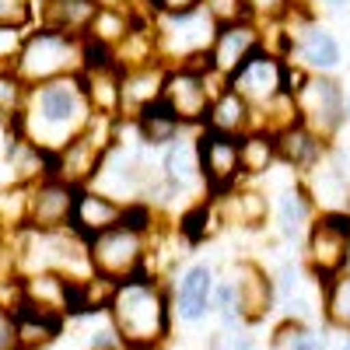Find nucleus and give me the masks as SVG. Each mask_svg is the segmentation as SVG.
Here are the masks:
<instances>
[{"instance_id": "1", "label": "nucleus", "mask_w": 350, "mask_h": 350, "mask_svg": "<svg viewBox=\"0 0 350 350\" xmlns=\"http://www.w3.org/2000/svg\"><path fill=\"white\" fill-rule=\"evenodd\" d=\"M92 116L95 112L84 95L81 74H67V77H53L42 84H28L21 95V105L14 109V123L28 144L53 154L92 123Z\"/></svg>"}, {"instance_id": "2", "label": "nucleus", "mask_w": 350, "mask_h": 350, "mask_svg": "<svg viewBox=\"0 0 350 350\" xmlns=\"http://www.w3.org/2000/svg\"><path fill=\"white\" fill-rule=\"evenodd\" d=\"M109 323L123 350H154L161 340H168L172 305L151 277H130L116 284V295L109 301Z\"/></svg>"}, {"instance_id": "3", "label": "nucleus", "mask_w": 350, "mask_h": 350, "mask_svg": "<svg viewBox=\"0 0 350 350\" xmlns=\"http://www.w3.org/2000/svg\"><path fill=\"white\" fill-rule=\"evenodd\" d=\"M11 70L25 88L53 81V77L81 74L84 70V36H67V32H56V28H42V25L25 28Z\"/></svg>"}, {"instance_id": "4", "label": "nucleus", "mask_w": 350, "mask_h": 350, "mask_svg": "<svg viewBox=\"0 0 350 350\" xmlns=\"http://www.w3.org/2000/svg\"><path fill=\"white\" fill-rule=\"evenodd\" d=\"M148 235L151 228H137L130 221H120L98 235L88 239V259L92 270L109 280H130V277H148Z\"/></svg>"}, {"instance_id": "5", "label": "nucleus", "mask_w": 350, "mask_h": 350, "mask_svg": "<svg viewBox=\"0 0 350 350\" xmlns=\"http://www.w3.org/2000/svg\"><path fill=\"white\" fill-rule=\"evenodd\" d=\"M350 256V214H315L305 235V262L319 284L347 270Z\"/></svg>"}, {"instance_id": "6", "label": "nucleus", "mask_w": 350, "mask_h": 350, "mask_svg": "<svg viewBox=\"0 0 350 350\" xmlns=\"http://www.w3.org/2000/svg\"><path fill=\"white\" fill-rule=\"evenodd\" d=\"M291 98H295L298 123L305 130H312L319 140L333 137L343 126V120H347V112H343V88L329 74H308L305 84Z\"/></svg>"}, {"instance_id": "7", "label": "nucleus", "mask_w": 350, "mask_h": 350, "mask_svg": "<svg viewBox=\"0 0 350 350\" xmlns=\"http://www.w3.org/2000/svg\"><path fill=\"white\" fill-rule=\"evenodd\" d=\"M224 84L231 88V92H239L249 102V109L270 105L277 95H284V60H280V53H273L270 46L252 49Z\"/></svg>"}, {"instance_id": "8", "label": "nucleus", "mask_w": 350, "mask_h": 350, "mask_svg": "<svg viewBox=\"0 0 350 350\" xmlns=\"http://www.w3.org/2000/svg\"><path fill=\"white\" fill-rule=\"evenodd\" d=\"M196 154H200V175L207 179L214 193H224L239 186L242 179V137L221 133L211 126H200L196 133Z\"/></svg>"}, {"instance_id": "9", "label": "nucleus", "mask_w": 350, "mask_h": 350, "mask_svg": "<svg viewBox=\"0 0 350 350\" xmlns=\"http://www.w3.org/2000/svg\"><path fill=\"white\" fill-rule=\"evenodd\" d=\"M211 74H200L189 67H168L161 84V102L183 126H203L211 109Z\"/></svg>"}, {"instance_id": "10", "label": "nucleus", "mask_w": 350, "mask_h": 350, "mask_svg": "<svg viewBox=\"0 0 350 350\" xmlns=\"http://www.w3.org/2000/svg\"><path fill=\"white\" fill-rule=\"evenodd\" d=\"M74 196H77V186L56 179V175H42L39 183L25 186V224L39 231L70 228Z\"/></svg>"}, {"instance_id": "11", "label": "nucleus", "mask_w": 350, "mask_h": 350, "mask_svg": "<svg viewBox=\"0 0 350 350\" xmlns=\"http://www.w3.org/2000/svg\"><path fill=\"white\" fill-rule=\"evenodd\" d=\"M287 36V53L298 56V64L305 70H315V74H333L340 64H343V49H340V39L329 32L326 25L312 21L308 14L295 25V28H284Z\"/></svg>"}, {"instance_id": "12", "label": "nucleus", "mask_w": 350, "mask_h": 350, "mask_svg": "<svg viewBox=\"0 0 350 350\" xmlns=\"http://www.w3.org/2000/svg\"><path fill=\"white\" fill-rule=\"evenodd\" d=\"M301 186L312 200L315 214H350V179H347L340 158H326L323 151L305 168Z\"/></svg>"}, {"instance_id": "13", "label": "nucleus", "mask_w": 350, "mask_h": 350, "mask_svg": "<svg viewBox=\"0 0 350 350\" xmlns=\"http://www.w3.org/2000/svg\"><path fill=\"white\" fill-rule=\"evenodd\" d=\"M259 46H262L259 21L242 18V21H231V25H217L214 42H211V74L228 81L231 74L239 70V64Z\"/></svg>"}, {"instance_id": "14", "label": "nucleus", "mask_w": 350, "mask_h": 350, "mask_svg": "<svg viewBox=\"0 0 350 350\" xmlns=\"http://www.w3.org/2000/svg\"><path fill=\"white\" fill-rule=\"evenodd\" d=\"M231 287H235V308L242 315V323H259V319H267V312L273 308V280L270 273L259 267L252 259H242L235 267V277H231Z\"/></svg>"}, {"instance_id": "15", "label": "nucleus", "mask_w": 350, "mask_h": 350, "mask_svg": "<svg viewBox=\"0 0 350 350\" xmlns=\"http://www.w3.org/2000/svg\"><path fill=\"white\" fill-rule=\"evenodd\" d=\"M214 280H217V273H214L211 262H193L189 270H183L179 284H175L172 298H168L172 315L183 319V323H200V319L211 312Z\"/></svg>"}, {"instance_id": "16", "label": "nucleus", "mask_w": 350, "mask_h": 350, "mask_svg": "<svg viewBox=\"0 0 350 350\" xmlns=\"http://www.w3.org/2000/svg\"><path fill=\"white\" fill-rule=\"evenodd\" d=\"M123 211H126V203L112 200V196H105V193H98L92 186H81L77 196H74L70 228L77 231L81 239H92V235H98V231L120 224L123 221Z\"/></svg>"}, {"instance_id": "17", "label": "nucleus", "mask_w": 350, "mask_h": 350, "mask_svg": "<svg viewBox=\"0 0 350 350\" xmlns=\"http://www.w3.org/2000/svg\"><path fill=\"white\" fill-rule=\"evenodd\" d=\"M74 284L77 280L56 273V270H39V273L21 277V295L28 305L67 319V315H74Z\"/></svg>"}, {"instance_id": "18", "label": "nucleus", "mask_w": 350, "mask_h": 350, "mask_svg": "<svg viewBox=\"0 0 350 350\" xmlns=\"http://www.w3.org/2000/svg\"><path fill=\"white\" fill-rule=\"evenodd\" d=\"M98 8V0H32V25L56 28L67 36H84Z\"/></svg>"}, {"instance_id": "19", "label": "nucleus", "mask_w": 350, "mask_h": 350, "mask_svg": "<svg viewBox=\"0 0 350 350\" xmlns=\"http://www.w3.org/2000/svg\"><path fill=\"white\" fill-rule=\"evenodd\" d=\"M168 67L165 64H144L120 70V116H137L144 105H151L161 98V84H165Z\"/></svg>"}, {"instance_id": "20", "label": "nucleus", "mask_w": 350, "mask_h": 350, "mask_svg": "<svg viewBox=\"0 0 350 350\" xmlns=\"http://www.w3.org/2000/svg\"><path fill=\"white\" fill-rule=\"evenodd\" d=\"M214 214H217L224 224L262 228V224H267V217H270V200H267V193H259V189H242V186H231V189L217 193Z\"/></svg>"}, {"instance_id": "21", "label": "nucleus", "mask_w": 350, "mask_h": 350, "mask_svg": "<svg viewBox=\"0 0 350 350\" xmlns=\"http://www.w3.org/2000/svg\"><path fill=\"white\" fill-rule=\"evenodd\" d=\"M64 323H67L64 315H53V312H42L36 305L21 301V308L14 312V347L18 350H46L64 333Z\"/></svg>"}, {"instance_id": "22", "label": "nucleus", "mask_w": 350, "mask_h": 350, "mask_svg": "<svg viewBox=\"0 0 350 350\" xmlns=\"http://www.w3.org/2000/svg\"><path fill=\"white\" fill-rule=\"evenodd\" d=\"M312 217H315V207H312V200H308L301 183H291L277 193V224H280V235L287 242L305 239Z\"/></svg>"}, {"instance_id": "23", "label": "nucleus", "mask_w": 350, "mask_h": 350, "mask_svg": "<svg viewBox=\"0 0 350 350\" xmlns=\"http://www.w3.org/2000/svg\"><path fill=\"white\" fill-rule=\"evenodd\" d=\"M203 126L242 137V133L252 130V109H249V102H245L239 92H231V88L224 84L221 92L211 98V109H207V120H203Z\"/></svg>"}, {"instance_id": "24", "label": "nucleus", "mask_w": 350, "mask_h": 350, "mask_svg": "<svg viewBox=\"0 0 350 350\" xmlns=\"http://www.w3.org/2000/svg\"><path fill=\"white\" fill-rule=\"evenodd\" d=\"M81 81H84L88 102H92V112L116 120L120 116V67L116 64L88 67V70H81Z\"/></svg>"}, {"instance_id": "25", "label": "nucleus", "mask_w": 350, "mask_h": 350, "mask_svg": "<svg viewBox=\"0 0 350 350\" xmlns=\"http://www.w3.org/2000/svg\"><path fill=\"white\" fill-rule=\"evenodd\" d=\"M161 175L165 183L175 186V189H189L196 179H200V154H196V140L193 137H175L168 140L165 148V158H161Z\"/></svg>"}, {"instance_id": "26", "label": "nucleus", "mask_w": 350, "mask_h": 350, "mask_svg": "<svg viewBox=\"0 0 350 350\" xmlns=\"http://www.w3.org/2000/svg\"><path fill=\"white\" fill-rule=\"evenodd\" d=\"M273 151H277V161H284L287 168H308L326 148L312 130H305L301 123H291L280 133H273Z\"/></svg>"}, {"instance_id": "27", "label": "nucleus", "mask_w": 350, "mask_h": 350, "mask_svg": "<svg viewBox=\"0 0 350 350\" xmlns=\"http://www.w3.org/2000/svg\"><path fill=\"white\" fill-rule=\"evenodd\" d=\"M133 130H137V137L144 140V144H151V148H161V144H168V140H175L186 126L172 116V109L158 98V102H151V105H144L137 116H133Z\"/></svg>"}, {"instance_id": "28", "label": "nucleus", "mask_w": 350, "mask_h": 350, "mask_svg": "<svg viewBox=\"0 0 350 350\" xmlns=\"http://www.w3.org/2000/svg\"><path fill=\"white\" fill-rule=\"evenodd\" d=\"M323 319L333 329L350 333V270H340L323 284Z\"/></svg>"}, {"instance_id": "29", "label": "nucleus", "mask_w": 350, "mask_h": 350, "mask_svg": "<svg viewBox=\"0 0 350 350\" xmlns=\"http://www.w3.org/2000/svg\"><path fill=\"white\" fill-rule=\"evenodd\" d=\"M273 161H277L273 133H267V130H249V133H242V172H245V175L270 172Z\"/></svg>"}, {"instance_id": "30", "label": "nucleus", "mask_w": 350, "mask_h": 350, "mask_svg": "<svg viewBox=\"0 0 350 350\" xmlns=\"http://www.w3.org/2000/svg\"><path fill=\"white\" fill-rule=\"evenodd\" d=\"M203 11L214 18V25H231V21L249 18L245 0H203Z\"/></svg>"}, {"instance_id": "31", "label": "nucleus", "mask_w": 350, "mask_h": 350, "mask_svg": "<svg viewBox=\"0 0 350 350\" xmlns=\"http://www.w3.org/2000/svg\"><path fill=\"white\" fill-rule=\"evenodd\" d=\"M0 25L32 28V0H0Z\"/></svg>"}, {"instance_id": "32", "label": "nucleus", "mask_w": 350, "mask_h": 350, "mask_svg": "<svg viewBox=\"0 0 350 350\" xmlns=\"http://www.w3.org/2000/svg\"><path fill=\"white\" fill-rule=\"evenodd\" d=\"M21 95H25V84L14 77V70L0 67V112H14L21 105Z\"/></svg>"}, {"instance_id": "33", "label": "nucleus", "mask_w": 350, "mask_h": 350, "mask_svg": "<svg viewBox=\"0 0 350 350\" xmlns=\"http://www.w3.org/2000/svg\"><path fill=\"white\" fill-rule=\"evenodd\" d=\"M291 4H295V0H245V11H249L252 21H259V18L280 21V18L291 11Z\"/></svg>"}, {"instance_id": "34", "label": "nucleus", "mask_w": 350, "mask_h": 350, "mask_svg": "<svg viewBox=\"0 0 350 350\" xmlns=\"http://www.w3.org/2000/svg\"><path fill=\"white\" fill-rule=\"evenodd\" d=\"M211 350H256V340L242 329H224L211 340Z\"/></svg>"}, {"instance_id": "35", "label": "nucleus", "mask_w": 350, "mask_h": 350, "mask_svg": "<svg viewBox=\"0 0 350 350\" xmlns=\"http://www.w3.org/2000/svg\"><path fill=\"white\" fill-rule=\"evenodd\" d=\"M21 36H25V28L0 25V67H11V64H14V53H18Z\"/></svg>"}, {"instance_id": "36", "label": "nucleus", "mask_w": 350, "mask_h": 350, "mask_svg": "<svg viewBox=\"0 0 350 350\" xmlns=\"http://www.w3.org/2000/svg\"><path fill=\"white\" fill-rule=\"evenodd\" d=\"M0 350H18L14 347V315L0 308Z\"/></svg>"}, {"instance_id": "37", "label": "nucleus", "mask_w": 350, "mask_h": 350, "mask_svg": "<svg viewBox=\"0 0 350 350\" xmlns=\"http://www.w3.org/2000/svg\"><path fill=\"white\" fill-rule=\"evenodd\" d=\"M284 350H323V343H319V336H312L308 329H301V333L291 340Z\"/></svg>"}, {"instance_id": "38", "label": "nucleus", "mask_w": 350, "mask_h": 350, "mask_svg": "<svg viewBox=\"0 0 350 350\" xmlns=\"http://www.w3.org/2000/svg\"><path fill=\"white\" fill-rule=\"evenodd\" d=\"M343 112H347V120H350V88L343 92Z\"/></svg>"}, {"instance_id": "39", "label": "nucleus", "mask_w": 350, "mask_h": 350, "mask_svg": "<svg viewBox=\"0 0 350 350\" xmlns=\"http://www.w3.org/2000/svg\"><path fill=\"white\" fill-rule=\"evenodd\" d=\"M326 350H343V347H326Z\"/></svg>"}, {"instance_id": "40", "label": "nucleus", "mask_w": 350, "mask_h": 350, "mask_svg": "<svg viewBox=\"0 0 350 350\" xmlns=\"http://www.w3.org/2000/svg\"><path fill=\"white\" fill-rule=\"evenodd\" d=\"M343 350H350V340H347V343H343Z\"/></svg>"}, {"instance_id": "41", "label": "nucleus", "mask_w": 350, "mask_h": 350, "mask_svg": "<svg viewBox=\"0 0 350 350\" xmlns=\"http://www.w3.org/2000/svg\"><path fill=\"white\" fill-rule=\"evenodd\" d=\"M347 270H350V256H347Z\"/></svg>"}]
</instances>
